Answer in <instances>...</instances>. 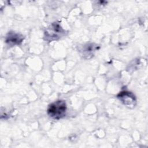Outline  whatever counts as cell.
Returning <instances> with one entry per match:
<instances>
[{
	"instance_id": "6da1fadb",
	"label": "cell",
	"mask_w": 148,
	"mask_h": 148,
	"mask_svg": "<svg viewBox=\"0 0 148 148\" xmlns=\"http://www.w3.org/2000/svg\"><path fill=\"white\" fill-rule=\"evenodd\" d=\"M66 105L64 101H56L48 106L47 112L48 115L53 119L59 120L65 116Z\"/></svg>"
},
{
	"instance_id": "7a4b0ae2",
	"label": "cell",
	"mask_w": 148,
	"mask_h": 148,
	"mask_svg": "<svg viewBox=\"0 0 148 148\" xmlns=\"http://www.w3.org/2000/svg\"><path fill=\"white\" fill-rule=\"evenodd\" d=\"M64 31L58 23H54L46 29L45 33V38L49 42L56 40L61 37Z\"/></svg>"
},
{
	"instance_id": "3957f363",
	"label": "cell",
	"mask_w": 148,
	"mask_h": 148,
	"mask_svg": "<svg viewBox=\"0 0 148 148\" xmlns=\"http://www.w3.org/2000/svg\"><path fill=\"white\" fill-rule=\"evenodd\" d=\"M117 98L122 103L128 108H133L136 104V98L134 94L129 91H121L117 95Z\"/></svg>"
},
{
	"instance_id": "277c9868",
	"label": "cell",
	"mask_w": 148,
	"mask_h": 148,
	"mask_svg": "<svg viewBox=\"0 0 148 148\" xmlns=\"http://www.w3.org/2000/svg\"><path fill=\"white\" fill-rule=\"evenodd\" d=\"M23 36L20 34L14 32H10L8 34L6 38V42L10 46L19 45L22 42Z\"/></svg>"
},
{
	"instance_id": "5b68a950",
	"label": "cell",
	"mask_w": 148,
	"mask_h": 148,
	"mask_svg": "<svg viewBox=\"0 0 148 148\" xmlns=\"http://www.w3.org/2000/svg\"><path fill=\"white\" fill-rule=\"evenodd\" d=\"M98 47V46L94 43H89L84 45L81 50L83 57L86 58H91L93 56V53L95 51Z\"/></svg>"
}]
</instances>
